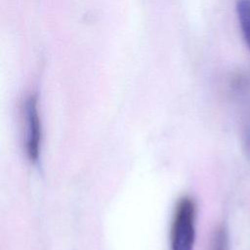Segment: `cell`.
<instances>
[{"instance_id": "obj_2", "label": "cell", "mask_w": 250, "mask_h": 250, "mask_svg": "<svg viewBox=\"0 0 250 250\" xmlns=\"http://www.w3.org/2000/svg\"><path fill=\"white\" fill-rule=\"evenodd\" d=\"M25 119V150L30 161L36 162L40 155L42 127L38 113L37 100L30 96L24 104Z\"/></svg>"}, {"instance_id": "obj_3", "label": "cell", "mask_w": 250, "mask_h": 250, "mask_svg": "<svg viewBox=\"0 0 250 250\" xmlns=\"http://www.w3.org/2000/svg\"><path fill=\"white\" fill-rule=\"evenodd\" d=\"M236 10L244 40L250 49V0H239Z\"/></svg>"}, {"instance_id": "obj_4", "label": "cell", "mask_w": 250, "mask_h": 250, "mask_svg": "<svg viewBox=\"0 0 250 250\" xmlns=\"http://www.w3.org/2000/svg\"><path fill=\"white\" fill-rule=\"evenodd\" d=\"M211 250H229V234L224 226H220L214 232Z\"/></svg>"}, {"instance_id": "obj_1", "label": "cell", "mask_w": 250, "mask_h": 250, "mask_svg": "<svg viewBox=\"0 0 250 250\" xmlns=\"http://www.w3.org/2000/svg\"><path fill=\"white\" fill-rule=\"evenodd\" d=\"M196 205L192 198L184 196L177 202L171 226V249L193 250L195 241Z\"/></svg>"}]
</instances>
